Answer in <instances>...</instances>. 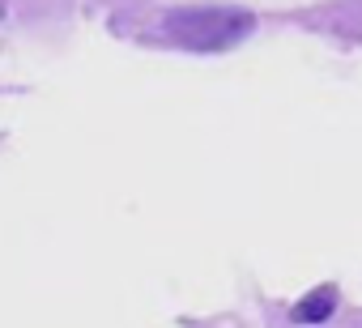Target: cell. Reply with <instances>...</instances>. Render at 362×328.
Returning <instances> with one entry per match:
<instances>
[{
    "label": "cell",
    "instance_id": "1",
    "mask_svg": "<svg viewBox=\"0 0 362 328\" xmlns=\"http://www.w3.org/2000/svg\"><path fill=\"white\" fill-rule=\"evenodd\" d=\"M252 30V13L239 9H179L166 18V35L192 52H222Z\"/></svg>",
    "mask_w": 362,
    "mask_h": 328
},
{
    "label": "cell",
    "instance_id": "2",
    "mask_svg": "<svg viewBox=\"0 0 362 328\" xmlns=\"http://www.w3.org/2000/svg\"><path fill=\"white\" fill-rule=\"evenodd\" d=\"M332 307H337V290H332V286H320L315 294H307V298L294 307V320H298V324H315V320H328Z\"/></svg>",
    "mask_w": 362,
    "mask_h": 328
}]
</instances>
